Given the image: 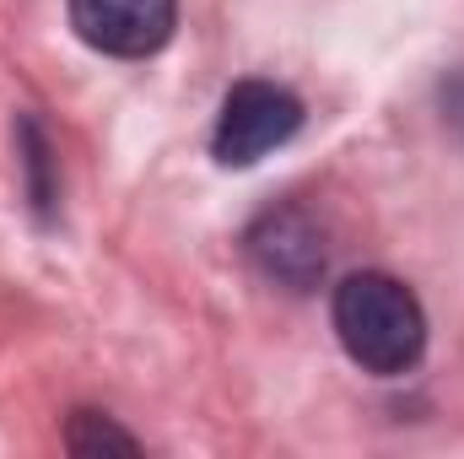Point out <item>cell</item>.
Returning a JSON list of instances; mask_svg holds the SVG:
<instances>
[{
	"label": "cell",
	"mask_w": 464,
	"mask_h": 459,
	"mask_svg": "<svg viewBox=\"0 0 464 459\" xmlns=\"http://www.w3.org/2000/svg\"><path fill=\"white\" fill-rule=\"evenodd\" d=\"M335 336L367 373H411L427 351V314L416 292L383 270H362L335 287Z\"/></svg>",
	"instance_id": "cell-1"
},
{
	"label": "cell",
	"mask_w": 464,
	"mask_h": 459,
	"mask_svg": "<svg viewBox=\"0 0 464 459\" xmlns=\"http://www.w3.org/2000/svg\"><path fill=\"white\" fill-rule=\"evenodd\" d=\"M303 124V103L276 87V82H237L222 103V119H217V162L227 168H248L259 162L265 151L286 146Z\"/></svg>",
	"instance_id": "cell-2"
},
{
	"label": "cell",
	"mask_w": 464,
	"mask_h": 459,
	"mask_svg": "<svg viewBox=\"0 0 464 459\" xmlns=\"http://www.w3.org/2000/svg\"><path fill=\"white\" fill-rule=\"evenodd\" d=\"M179 0H71V27L82 44L114 60H146L173 38Z\"/></svg>",
	"instance_id": "cell-3"
},
{
	"label": "cell",
	"mask_w": 464,
	"mask_h": 459,
	"mask_svg": "<svg viewBox=\"0 0 464 459\" xmlns=\"http://www.w3.org/2000/svg\"><path fill=\"white\" fill-rule=\"evenodd\" d=\"M248 259H254L270 281H281V287H292V292H308V287L324 276V265H330L324 228H319L308 211H297V206L265 211V217L248 228Z\"/></svg>",
	"instance_id": "cell-4"
},
{
	"label": "cell",
	"mask_w": 464,
	"mask_h": 459,
	"mask_svg": "<svg viewBox=\"0 0 464 459\" xmlns=\"http://www.w3.org/2000/svg\"><path fill=\"white\" fill-rule=\"evenodd\" d=\"M65 444H71L76 454H98V449H124V454H135V449H140L130 433H119L114 422H103V416H92V411H76V416H71Z\"/></svg>",
	"instance_id": "cell-5"
},
{
	"label": "cell",
	"mask_w": 464,
	"mask_h": 459,
	"mask_svg": "<svg viewBox=\"0 0 464 459\" xmlns=\"http://www.w3.org/2000/svg\"><path fill=\"white\" fill-rule=\"evenodd\" d=\"M443 103H449V119L464 130V76L454 82V87H443Z\"/></svg>",
	"instance_id": "cell-6"
}]
</instances>
